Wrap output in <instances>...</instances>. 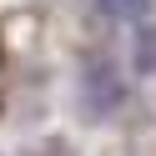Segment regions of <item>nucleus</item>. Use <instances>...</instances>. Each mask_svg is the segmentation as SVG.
Segmentation results:
<instances>
[{
    "mask_svg": "<svg viewBox=\"0 0 156 156\" xmlns=\"http://www.w3.org/2000/svg\"><path fill=\"white\" fill-rule=\"evenodd\" d=\"M81 91L91 96V116H106L116 101H121V81H116V71L101 61V55L86 66V76H81Z\"/></svg>",
    "mask_w": 156,
    "mask_h": 156,
    "instance_id": "obj_1",
    "label": "nucleus"
},
{
    "mask_svg": "<svg viewBox=\"0 0 156 156\" xmlns=\"http://www.w3.org/2000/svg\"><path fill=\"white\" fill-rule=\"evenodd\" d=\"M146 5H151V0H106V10H111V15H126V20L146 15Z\"/></svg>",
    "mask_w": 156,
    "mask_h": 156,
    "instance_id": "obj_2",
    "label": "nucleus"
}]
</instances>
